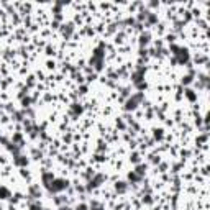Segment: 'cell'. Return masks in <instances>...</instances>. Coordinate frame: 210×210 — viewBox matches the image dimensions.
I'll return each instance as SVG.
<instances>
[{
    "label": "cell",
    "instance_id": "6da1fadb",
    "mask_svg": "<svg viewBox=\"0 0 210 210\" xmlns=\"http://www.w3.org/2000/svg\"><path fill=\"white\" fill-rule=\"evenodd\" d=\"M77 210H85V207H84V205H81V207H79Z\"/></svg>",
    "mask_w": 210,
    "mask_h": 210
}]
</instances>
